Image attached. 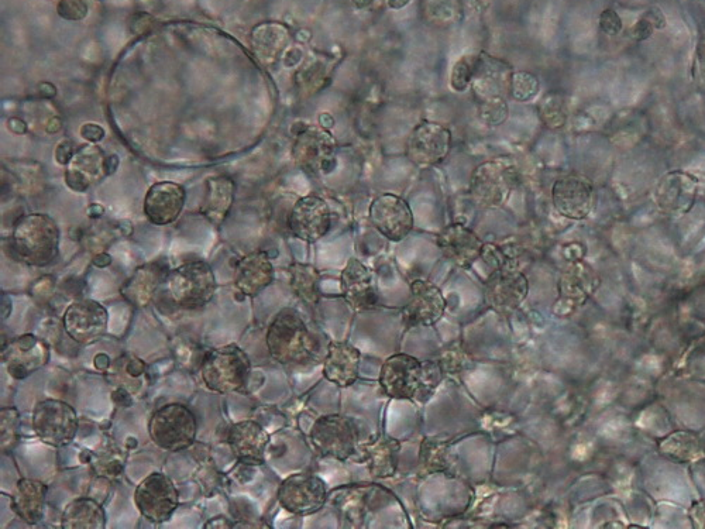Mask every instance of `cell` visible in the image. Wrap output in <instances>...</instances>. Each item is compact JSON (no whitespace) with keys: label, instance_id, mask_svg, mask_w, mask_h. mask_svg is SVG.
<instances>
[{"label":"cell","instance_id":"cell-7","mask_svg":"<svg viewBox=\"0 0 705 529\" xmlns=\"http://www.w3.org/2000/svg\"><path fill=\"white\" fill-rule=\"evenodd\" d=\"M198 432V419L184 404H167L158 408L149 421L151 441L167 452L191 448Z\"/></svg>","mask_w":705,"mask_h":529},{"label":"cell","instance_id":"cell-17","mask_svg":"<svg viewBox=\"0 0 705 529\" xmlns=\"http://www.w3.org/2000/svg\"><path fill=\"white\" fill-rule=\"evenodd\" d=\"M292 235L306 243H315L332 229V211L325 199L309 195L301 198L288 216Z\"/></svg>","mask_w":705,"mask_h":529},{"label":"cell","instance_id":"cell-23","mask_svg":"<svg viewBox=\"0 0 705 529\" xmlns=\"http://www.w3.org/2000/svg\"><path fill=\"white\" fill-rule=\"evenodd\" d=\"M268 441H270V436H268L266 429L257 422H237L229 428L230 451L242 465H263Z\"/></svg>","mask_w":705,"mask_h":529},{"label":"cell","instance_id":"cell-50","mask_svg":"<svg viewBox=\"0 0 705 529\" xmlns=\"http://www.w3.org/2000/svg\"><path fill=\"white\" fill-rule=\"evenodd\" d=\"M119 167V158L112 154V156H106L105 158V174L112 175L116 173Z\"/></svg>","mask_w":705,"mask_h":529},{"label":"cell","instance_id":"cell-52","mask_svg":"<svg viewBox=\"0 0 705 529\" xmlns=\"http://www.w3.org/2000/svg\"><path fill=\"white\" fill-rule=\"evenodd\" d=\"M61 129H63V122H61L60 118H51L48 120L46 125L48 135H57V133L61 132Z\"/></svg>","mask_w":705,"mask_h":529},{"label":"cell","instance_id":"cell-45","mask_svg":"<svg viewBox=\"0 0 705 529\" xmlns=\"http://www.w3.org/2000/svg\"><path fill=\"white\" fill-rule=\"evenodd\" d=\"M691 524L696 529H705V500L697 501L689 511Z\"/></svg>","mask_w":705,"mask_h":529},{"label":"cell","instance_id":"cell-8","mask_svg":"<svg viewBox=\"0 0 705 529\" xmlns=\"http://www.w3.org/2000/svg\"><path fill=\"white\" fill-rule=\"evenodd\" d=\"M134 504L141 517L153 524H164L180 506V493L167 474L151 473L136 487Z\"/></svg>","mask_w":705,"mask_h":529},{"label":"cell","instance_id":"cell-32","mask_svg":"<svg viewBox=\"0 0 705 529\" xmlns=\"http://www.w3.org/2000/svg\"><path fill=\"white\" fill-rule=\"evenodd\" d=\"M236 185L235 181L228 177H213L208 181V192L202 214L213 225H222L228 218L230 208L235 201Z\"/></svg>","mask_w":705,"mask_h":529},{"label":"cell","instance_id":"cell-37","mask_svg":"<svg viewBox=\"0 0 705 529\" xmlns=\"http://www.w3.org/2000/svg\"><path fill=\"white\" fill-rule=\"evenodd\" d=\"M508 89H510V94L515 101H531L532 98L538 95L539 81L535 75L529 74V72H512L510 82H508Z\"/></svg>","mask_w":705,"mask_h":529},{"label":"cell","instance_id":"cell-47","mask_svg":"<svg viewBox=\"0 0 705 529\" xmlns=\"http://www.w3.org/2000/svg\"><path fill=\"white\" fill-rule=\"evenodd\" d=\"M233 527H235V524H233V522H230L226 517H215L212 518V520L206 522L205 524L206 529H232Z\"/></svg>","mask_w":705,"mask_h":529},{"label":"cell","instance_id":"cell-15","mask_svg":"<svg viewBox=\"0 0 705 529\" xmlns=\"http://www.w3.org/2000/svg\"><path fill=\"white\" fill-rule=\"evenodd\" d=\"M446 298L438 285L428 280H415L411 284V298L402 308V322L407 328H428L438 324L446 312Z\"/></svg>","mask_w":705,"mask_h":529},{"label":"cell","instance_id":"cell-21","mask_svg":"<svg viewBox=\"0 0 705 529\" xmlns=\"http://www.w3.org/2000/svg\"><path fill=\"white\" fill-rule=\"evenodd\" d=\"M187 191L175 182H157L144 198V215L153 225H171L180 218Z\"/></svg>","mask_w":705,"mask_h":529},{"label":"cell","instance_id":"cell-36","mask_svg":"<svg viewBox=\"0 0 705 529\" xmlns=\"http://www.w3.org/2000/svg\"><path fill=\"white\" fill-rule=\"evenodd\" d=\"M435 360L445 376H455V374L463 373L473 363V357L463 348L460 342L449 343L445 348L440 349L439 355L435 357Z\"/></svg>","mask_w":705,"mask_h":529},{"label":"cell","instance_id":"cell-51","mask_svg":"<svg viewBox=\"0 0 705 529\" xmlns=\"http://www.w3.org/2000/svg\"><path fill=\"white\" fill-rule=\"evenodd\" d=\"M39 94L43 98H54L57 95V89L50 82H41L39 85Z\"/></svg>","mask_w":705,"mask_h":529},{"label":"cell","instance_id":"cell-28","mask_svg":"<svg viewBox=\"0 0 705 529\" xmlns=\"http://www.w3.org/2000/svg\"><path fill=\"white\" fill-rule=\"evenodd\" d=\"M48 489L46 484L33 479H20L13 490L12 510L27 525H37L46 513Z\"/></svg>","mask_w":705,"mask_h":529},{"label":"cell","instance_id":"cell-40","mask_svg":"<svg viewBox=\"0 0 705 529\" xmlns=\"http://www.w3.org/2000/svg\"><path fill=\"white\" fill-rule=\"evenodd\" d=\"M478 116L487 125H502L508 118V105L504 96L481 98L480 106H478Z\"/></svg>","mask_w":705,"mask_h":529},{"label":"cell","instance_id":"cell-57","mask_svg":"<svg viewBox=\"0 0 705 529\" xmlns=\"http://www.w3.org/2000/svg\"><path fill=\"white\" fill-rule=\"evenodd\" d=\"M98 2H103V0H98Z\"/></svg>","mask_w":705,"mask_h":529},{"label":"cell","instance_id":"cell-18","mask_svg":"<svg viewBox=\"0 0 705 529\" xmlns=\"http://www.w3.org/2000/svg\"><path fill=\"white\" fill-rule=\"evenodd\" d=\"M2 359L13 379L24 380L46 366L50 360V349L37 336L23 335L3 349Z\"/></svg>","mask_w":705,"mask_h":529},{"label":"cell","instance_id":"cell-48","mask_svg":"<svg viewBox=\"0 0 705 529\" xmlns=\"http://www.w3.org/2000/svg\"><path fill=\"white\" fill-rule=\"evenodd\" d=\"M648 19L651 20L655 29H663L666 26V19L663 16L662 10L652 8L648 12Z\"/></svg>","mask_w":705,"mask_h":529},{"label":"cell","instance_id":"cell-20","mask_svg":"<svg viewBox=\"0 0 705 529\" xmlns=\"http://www.w3.org/2000/svg\"><path fill=\"white\" fill-rule=\"evenodd\" d=\"M438 246L447 260L462 269H470L478 259H481L486 247L483 240L463 223H452L446 226L439 233Z\"/></svg>","mask_w":705,"mask_h":529},{"label":"cell","instance_id":"cell-54","mask_svg":"<svg viewBox=\"0 0 705 529\" xmlns=\"http://www.w3.org/2000/svg\"><path fill=\"white\" fill-rule=\"evenodd\" d=\"M88 215L91 216V218H99V216L103 215V208L101 205H91L88 208Z\"/></svg>","mask_w":705,"mask_h":529},{"label":"cell","instance_id":"cell-49","mask_svg":"<svg viewBox=\"0 0 705 529\" xmlns=\"http://www.w3.org/2000/svg\"><path fill=\"white\" fill-rule=\"evenodd\" d=\"M8 129L15 135H24L27 132V125L22 119L12 118L8 120Z\"/></svg>","mask_w":705,"mask_h":529},{"label":"cell","instance_id":"cell-46","mask_svg":"<svg viewBox=\"0 0 705 529\" xmlns=\"http://www.w3.org/2000/svg\"><path fill=\"white\" fill-rule=\"evenodd\" d=\"M81 136L89 143H99L105 137V130L95 123H87L81 127Z\"/></svg>","mask_w":705,"mask_h":529},{"label":"cell","instance_id":"cell-39","mask_svg":"<svg viewBox=\"0 0 705 529\" xmlns=\"http://www.w3.org/2000/svg\"><path fill=\"white\" fill-rule=\"evenodd\" d=\"M0 424H2V451L10 453L19 443L20 414L16 408H2L0 410Z\"/></svg>","mask_w":705,"mask_h":529},{"label":"cell","instance_id":"cell-14","mask_svg":"<svg viewBox=\"0 0 705 529\" xmlns=\"http://www.w3.org/2000/svg\"><path fill=\"white\" fill-rule=\"evenodd\" d=\"M109 314L99 302L92 300L74 301L65 309L64 331L79 345H92L108 332Z\"/></svg>","mask_w":705,"mask_h":529},{"label":"cell","instance_id":"cell-2","mask_svg":"<svg viewBox=\"0 0 705 529\" xmlns=\"http://www.w3.org/2000/svg\"><path fill=\"white\" fill-rule=\"evenodd\" d=\"M445 379L436 360H421L397 353L388 357L380 373L381 390L394 400L426 403Z\"/></svg>","mask_w":705,"mask_h":529},{"label":"cell","instance_id":"cell-1","mask_svg":"<svg viewBox=\"0 0 705 529\" xmlns=\"http://www.w3.org/2000/svg\"><path fill=\"white\" fill-rule=\"evenodd\" d=\"M268 353L284 366L318 364L322 343L297 309L284 308L275 315L266 335Z\"/></svg>","mask_w":705,"mask_h":529},{"label":"cell","instance_id":"cell-13","mask_svg":"<svg viewBox=\"0 0 705 529\" xmlns=\"http://www.w3.org/2000/svg\"><path fill=\"white\" fill-rule=\"evenodd\" d=\"M452 149V133L447 127L432 120H423L412 130L407 144L409 160L415 166H438Z\"/></svg>","mask_w":705,"mask_h":529},{"label":"cell","instance_id":"cell-33","mask_svg":"<svg viewBox=\"0 0 705 529\" xmlns=\"http://www.w3.org/2000/svg\"><path fill=\"white\" fill-rule=\"evenodd\" d=\"M64 529H103L106 527V513L96 498L79 497L65 507L61 517Z\"/></svg>","mask_w":705,"mask_h":529},{"label":"cell","instance_id":"cell-44","mask_svg":"<svg viewBox=\"0 0 705 529\" xmlns=\"http://www.w3.org/2000/svg\"><path fill=\"white\" fill-rule=\"evenodd\" d=\"M74 156V146H72L68 140H64V142L58 144L57 149H55V160H57V163L61 164V166H68Z\"/></svg>","mask_w":705,"mask_h":529},{"label":"cell","instance_id":"cell-29","mask_svg":"<svg viewBox=\"0 0 705 529\" xmlns=\"http://www.w3.org/2000/svg\"><path fill=\"white\" fill-rule=\"evenodd\" d=\"M105 158L102 150L96 146L81 147L65 171V182L68 187L72 191H87L99 175H106Z\"/></svg>","mask_w":705,"mask_h":529},{"label":"cell","instance_id":"cell-12","mask_svg":"<svg viewBox=\"0 0 705 529\" xmlns=\"http://www.w3.org/2000/svg\"><path fill=\"white\" fill-rule=\"evenodd\" d=\"M517 181L514 166L504 161H487L471 175V194L478 204L500 206L510 197Z\"/></svg>","mask_w":705,"mask_h":529},{"label":"cell","instance_id":"cell-24","mask_svg":"<svg viewBox=\"0 0 705 529\" xmlns=\"http://www.w3.org/2000/svg\"><path fill=\"white\" fill-rule=\"evenodd\" d=\"M402 445L392 436L380 434L361 442L359 462L367 463V469L376 479H390L397 473Z\"/></svg>","mask_w":705,"mask_h":529},{"label":"cell","instance_id":"cell-10","mask_svg":"<svg viewBox=\"0 0 705 529\" xmlns=\"http://www.w3.org/2000/svg\"><path fill=\"white\" fill-rule=\"evenodd\" d=\"M278 503L294 515H312L321 511L328 501V490L321 477L298 473L285 479L278 489Z\"/></svg>","mask_w":705,"mask_h":529},{"label":"cell","instance_id":"cell-55","mask_svg":"<svg viewBox=\"0 0 705 529\" xmlns=\"http://www.w3.org/2000/svg\"><path fill=\"white\" fill-rule=\"evenodd\" d=\"M96 266L98 267H106L108 264H110V256L109 254H99V256H96V259L94 261Z\"/></svg>","mask_w":705,"mask_h":529},{"label":"cell","instance_id":"cell-25","mask_svg":"<svg viewBox=\"0 0 705 529\" xmlns=\"http://www.w3.org/2000/svg\"><path fill=\"white\" fill-rule=\"evenodd\" d=\"M335 139L325 130L308 129L301 132L295 144L294 156L304 166L318 168L323 174L336 167Z\"/></svg>","mask_w":705,"mask_h":529},{"label":"cell","instance_id":"cell-4","mask_svg":"<svg viewBox=\"0 0 705 529\" xmlns=\"http://www.w3.org/2000/svg\"><path fill=\"white\" fill-rule=\"evenodd\" d=\"M201 377L213 393L229 394L246 386L251 373L249 356L237 345L209 350L201 363Z\"/></svg>","mask_w":705,"mask_h":529},{"label":"cell","instance_id":"cell-43","mask_svg":"<svg viewBox=\"0 0 705 529\" xmlns=\"http://www.w3.org/2000/svg\"><path fill=\"white\" fill-rule=\"evenodd\" d=\"M655 32V26L648 17H642L641 20L635 23L634 29H632V36L636 41H645L652 36Z\"/></svg>","mask_w":705,"mask_h":529},{"label":"cell","instance_id":"cell-42","mask_svg":"<svg viewBox=\"0 0 705 529\" xmlns=\"http://www.w3.org/2000/svg\"><path fill=\"white\" fill-rule=\"evenodd\" d=\"M600 29L601 32L608 34V36H617V34L621 33L622 20L615 10L607 9L601 13Z\"/></svg>","mask_w":705,"mask_h":529},{"label":"cell","instance_id":"cell-3","mask_svg":"<svg viewBox=\"0 0 705 529\" xmlns=\"http://www.w3.org/2000/svg\"><path fill=\"white\" fill-rule=\"evenodd\" d=\"M9 252L20 263L32 267H47L60 253V229L50 216H22L13 228Z\"/></svg>","mask_w":705,"mask_h":529},{"label":"cell","instance_id":"cell-56","mask_svg":"<svg viewBox=\"0 0 705 529\" xmlns=\"http://www.w3.org/2000/svg\"><path fill=\"white\" fill-rule=\"evenodd\" d=\"M356 9H366L373 5L374 0H350Z\"/></svg>","mask_w":705,"mask_h":529},{"label":"cell","instance_id":"cell-22","mask_svg":"<svg viewBox=\"0 0 705 529\" xmlns=\"http://www.w3.org/2000/svg\"><path fill=\"white\" fill-rule=\"evenodd\" d=\"M553 205L564 218L581 221L594 208V191L590 184L577 177L560 178L553 185Z\"/></svg>","mask_w":705,"mask_h":529},{"label":"cell","instance_id":"cell-19","mask_svg":"<svg viewBox=\"0 0 705 529\" xmlns=\"http://www.w3.org/2000/svg\"><path fill=\"white\" fill-rule=\"evenodd\" d=\"M340 288L350 308L356 312L374 311L380 308V298L374 285L373 274L357 259H350L342 271Z\"/></svg>","mask_w":705,"mask_h":529},{"label":"cell","instance_id":"cell-41","mask_svg":"<svg viewBox=\"0 0 705 529\" xmlns=\"http://www.w3.org/2000/svg\"><path fill=\"white\" fill-rule=\"evenodd\" d=\"M57 13L61 19L68 22H79L88 16V5L85 0H60Z\"/></svg>","mask_w":705,"mask_h":529},{"label":"cell","instance_id":"cell-26","mask_svg":"<svg viewBox=\"0 0 705 529\" xmlns=\"http://www.w3.org/2000/svg\"><path fill=\"white\" fill-rule=\"evenodd\" d=\"M360 350L349 342H330L328 355L323 363V376L337 387L353 386L359 379Z\"/></svg>","mask_w":705,"mask_h":529},{"label":"cell","instance_id":"cell-27","mask_svg":"<svg viewBox=\"0 0 705 529\" xmlns=\"http://www.w3.org/2000/svg\"><path fill=\"white\" fill-rule=\"evenodd\" d=\"M273 280L274 267L264 252L247 254L237 264L235 284L246 297H257Z\"/></svg>","mask_w":705,"mask_h":529},{"label":"cell","instance_id":"cell-53","mask_svg":"<svg viewBox=\"0 0 705 529\" xmlns=\"http://www.w3.org/2000/svg\"><path fill=\"white\" fill-rule=\"evenodd\" d=\"M388 3V8L392 10H400L404 9L405 6H408L409 3H411V0H387Z\"/></svg>","mask_w":705,"mask_h":529},{"label":"cell","instance_id":"cell-11","mask_svg":"<svg viewBox=\"0 0 705 529\" xmlns=\"http://www.w3.org/2000/svg\"><path fill=\"white\" fill-rule=\"evenodd\" d=\"M529 294V283L517 266L497 267L484 287L488 307L498 315L508 316L517 311Z\"/></svg>","mask_w":705,"mask_h":529},{"label":"cell","instance_id":"cell-34","mask_svg":"<svg viewBox=\"0 0 705 529\" xmlns=\"http://www.w3.org/2000/svg\"><path fill=\"white\" fill-rule=\"evenodd\" d=\"M659 453L677 465H690L704 458L700 439L689 431H677L667 435L659 443Z\"/></svg>","mask_w":705,"mask_h":529},{"label":"cell","instance_id":"cell-38","mask_svg":"<svg viewBox=\"0 0 705 529\" xmlns=\"http://www.w3.org/2000/svg\"><path fill=\"white\" fill-rule=\"evenodd\" d=\"M480 56H464L453 65L450 85L456 92L467 91L476 77Z\"/></svg>","mask_w":705,"mask_h":529},{"label":"cell","instance_id":"cell-6","mask_svg":"<svg viewBox=\"0 0 705 529\" xmlns=\"http://www.w3.org/2000/svg\"><path fill=\"white\" fill-rule=\"evenodd\" d=\"M312 445L322 458L346 462L360 455V428L356 419L330 414L316 419L309 432Z\"/></svg>","mask_w":705,"mask_h":529},{"label":"cell","instance_id":"cell-31","mask_svg":"<svg viewBox=\"0 0 705 529\" xmlns=\"http://www.w3.org/2000/svg\"><path fill=\"white\" fill-rule=\"evenodd\" d=\"M419 466L425 474L457 476L459 456L452 442L440 438H426L419 449Z\"/></svg>","mask_w":705,"mask_h":529},{"label":"cell","instance_id":"cell-35","mask_svg":"<svg viewBox=\"0 0 705 529\" xmlns=\"http://www.w3.org/2000/svg\"><path fill=\"white\" fill-rule=\"evenodd\" d=\"M291 288L306 305H318L321 300V274L309 264H294L290 269Z\"/></svg>","mask_w":705,"mask_h":529},{"label":"cell","instance_id":"cell-5","mask_svg":"<svg viewBox=\"0 0 705 529\" xmlns=\"http://www.w3.org/2000/svg\"><path fill=\"white\" fill-rule=\"evenodd\" d=\"M216 278L212 267L205 261H189L168 274L167 290L171 301L178 308H205L215 297Z\"/></svg>","mask_w":705,"mask_h":529},{"label":"cell","instance_id":"cell-16","mask_svg":"<svg viewBox=\"0 0 705 529\" xmlns=\"http://www.w3.org/2000/svg\"><path fill=\"white\" fill-rule=\"evenodd\" d=\"M370 221L391 242H401L414 229V215L408 202L395 194H383L370 205Z\"/></svg>","mask_w":705,"mask_h":529},{"label":"cell","instance_id":"cell-9","mask_svg":"<svg viewBox=\"0 0 705 529\" xmlns=\"http://www.w3.org/2000/svg\"><path fill=\"white\" fill-rule=\"evenodd\" d=\"M33 429L41 442L53 448H64L77 436V412L65 401H40L34 407Z\"/></svg>","mask_w":705,"mask_h":529},{"label":"cell","instance_id":"cell-30","mask_svg":"<svg viewBox=\"0 0 705 529\" xmlns=\"http://www.w3.org/2000/svg\"><path fill=\"white\" fill-rule=\"evenodd\" d=\"M167 269L161 263H150L139 267L123 285L122 295L134 307L144 308L153 301L158 287L167 281Z\"/></svg>","mask_w":705,"mask_h":529}]
</instances>
